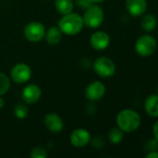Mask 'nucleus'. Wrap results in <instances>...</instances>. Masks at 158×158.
Listing matches in <instances>:
<instances>
[{"label": "nucleus", "instance_id": "2", "mask_svg": "<svg viewBox=\"0 0 158 158\" xmlns=\"http://www.w3.org/2000/svg\"><path fill=\"white\" fill-rule=\"evenodd\" d=\"M84 26L83 18L77 13H69L64 15L59 21V27L61 32L67 35H74L81 31Z\"/></svg>", "mask_w": 158, "mask_h": 158}, {"label": "nucleus", "instance_id": "26", "mask_svg": "<svg viewBox=\"0 0 158 158\" xmlns=\"http://www.w3.org/2000/svg\"><path fill=\"white\" fill-rule=\"evenodd\" d=\"M156 90H157V94H158V86H157V89H156Z\"/></svg>", "mask_w": 158, "mask_h": 158}, {"label": "nucleus", "instance_id": "21", "mask_svg": "<svg viewBox=\"0 0 158 158\" xmlns=\"http://www.w3.org/2000/svg\"><path fill=\"white\" fill-rule=\"evenodd\" d=\"M30 156L32 158H46L47 156V154L46 150L42 147H35L32 150Z\"/></svg>", "mask_w": 158, "mask_h": 158}, {"label": "nucleus", "instance_id": "14", "mask_svg": "<svg viewBox=\"0 0 158 158\" xmlns=\"http://www.w3.org/2000/svg\"><path fill=\"white\" fill-rule=\"evenodd\" d=\"M144 109L148 116L158 118V94L149 95L144 102Z\"/></svg>", "mask_w": 158, "mask_h": 158}, {"label": "nucleus", "instance_id": "20", "mask_svg": "<svg viewBox=\"0 0 158 158\" xmlns=\"http://www.w3.org/2000/svg\"><path fill=\"white\" fill-rule=\"evenodd\" d=\"M9 79L3 73H0V96L5 94L9 89Z\"/></svg>", "mask_w": 158, "mask_h": 158}, {"label": "nucleus", "instance_id": "7", "mask_svg": "<svg viewBox=\"0 0 158 158\" xmlns=\"http://www.w3.org/2000/svg\"><path fill=\"white\" fill-rule=\"evenodd\" d=\"M10 76L14 82L24 83L30 80V78L32 76V70L28 65L20 63L12 68Z\"/></svg>", "mask_w": 158, "mask_h": 158}, {"label": "nucleus", "instance_id": "24", "mask_svg": "<svg viewBox=\"0 0 158 158\" xmlns=\"http://www.w3.org/2000/svg\"><path fill=\"white\" fill-rule=\"evenodd\" d=\"M87 1H88L89 3H101V2H103L105 0H87Z\"/></svg>", "mask_w": 158, "mask_h": 158}, {"label": "nucleus", "instance_id": "17", "mask_svg": "<svg viewBox=\"0 0 158 158\" xmlns=\"http://www.w3.org/2000/svg\"><path fill=\"white\" fill-rule=\"evenodd\" d=\"M55 7L61 15H66L73 12L74 2L73 0H55Z\"/></svg>", "mask_w": 158, "mask_h": 158}, {"label": "nucleus", "instance_id": "22", "mask_svg": "<svg viewBox=\"0 0 158 158\" xmlns=\"http://www.w3.org/2000/svg\"><path fill=\"white\" fill-rule=\"evenodd\" d=\"M153 133L155 136V140L158 143V120L155 123V125L153 127Z\"/></svg>", "mask_w": 158, "mask_h": 158}, {"label": "nucleus", "instance_id": "10", "mask_svg": "<svg viewBox=\"0 0 158 158\" xmlns=\"http://www.w3.org/2000/svg\"><path fill=\"white\" fill-rule=\"evenodd\" d=\"M147 6V0H126L127 10L134 17L142 16L146 12Z\"/></svg>", "mask_w": 158, "mask_h": 158}, {"label": "nucleus", "instance_id": "9", "mask_svg": "<svg viewBox=\"0 0 158 158\" xmlns=\"http://www.w3.org/2000/svg\"><path fill=\"white\" fill-rule=\"evenodd\" d=\"M90 44L96 50H105L110 44V36L105 31H97L91 35Z\"/></svg>", "mask_w": 158, "mask_h": 158}, {"label": "nucleus", "instance_id": "4", "mask_svg": "<svg viewBox=\"0 0 158 158\" xmlns=\"http://www.w3.org/2000/svg\"><path fill=\"white\" fill-rule=\"evenodd\" d=\"M104 13L100 6L93 5L86 10L83 20L84 24L89 28H98L103 21Z\"/></svg>", "mask_w": 158, "mask_h": 158}, {"label": "nucleus", "instance_id": "1", "mask_svg": "<svg viewBox=\"0 0 158 158\" xmlns=\"http://www.w3.org/2000/svg\"><path fill=\"white\" fill-rule=\"evenodd\" d=\"M142 123L141 116L132 109H124L116 117V124L124 132H133L137 131Z\"/></svg>", "mask_w": 158, "mask_h": 158}, {"label": "nucleus", "instance_id": "23", "mask_svg": "<svg viewBox=\"0 0 158 158\" xmlns=\"http://www.w3.org/2000/svg\"><path fill=\"white\" fill-rule=\"evenodd\" d=\"M146 157L147 158H158V152L156 151H151L149 154L146 155Z\"/></svg>", "mask_w": 158, "mask_h": 158}, {"label": "nucleus", "instance_id": "6", "mask_svg": "<svg viewBox=\"0 0 158 158\" xmlns=\"http://www.w3.org/2000/svg\"><path fill=\"white\" fill-rule=\"evenodd\" d=\"M23 32L28 41L39 42L45 37L46 30H45L44 25L41 22L32 21L25 26Z\"/></svg>", "mask_w": 158, "mask_h": 158}, {"label": "nucleus", "instance_id": "5", "mask_svg": "<svg viewBox=\"0 0 158 158\" xmlns=\"http://www.w3.org/2000/svg\"><path fill=\"white\" fill-rule=\"evenodd\" d=\"M94 70L102 78H110L115 75L116 67L111 58L102 56L95 60Z\"/></svg>", "mask_w": 158, "mask_h": 158}, {"label": "nucleus", "instance_id": "3", "mask_svg": "<svg viewBox=\"0 0 158 158\" xmlns=\"http://www.w3.org/2000/svg\"><path fill=\"white\" fill-rule=\"evenodd\" d=\"M157 47V42L155 37L149 34L142 35L138 38L135 44V50L136 53L142 56L148 57L154 55Z\"/></svg>", "mask_w": 158, "mask_h": 158}, {"label": "nucleus", "instance_id": "25", "mask_svg": "<svg viewBox=\"0 0 158 158\" xmlns=\"http://www.w3.org/2000/svg\"><path fill=\"white\" fill-rule=\"evenodd\" d=\"M4 104H5V103H4V100L0 97V109L4 106Z\"/></svg>", "mask_w": 158, "mask_h": 158}, {"label": "nucleus", "instance_id": "8", "mask_svg": "<svg viewBox=\"0 0 158 158\" xmlns=\"http://www.w3.org/2000/svg\"><path fill=\"white\" fill-rule=\"evenodd\" d=\"M105 94V86L101 81H93L88 85L85 91L86 97L89 101H99Z\"/></svg>", "mask_w": 158, "mask_h": 158}, {"label": "nucleus", "instance_id": "12", "mask_svg": "<svg viewBox=\"0 0 158 158\" xmlns=\"http://www.w3.org/2000/svg\"><path fill=\"white\" fill-rule=\"evenodd\" d=\"M41 90L35 84L27 85L22 91V99L26 104H34L40 99Z\"/></svg>", "mask_w": 158, "mask_h": 158}, {"label": "nucleus", "instance_id": "15", "mask_svg": "<svg viewBox=\"0 0 158 158\" xmlns=\"http://www.w3.org/2000/svg\"><path fill=\"white\" fill-rule=\"evenodd\" d=\"M46 40L49 44H57L61 40V31L57 27H50L45 34Z\"/></svg>", "mask_w": 158, "mask_h": 158}, {"label": "nucleus", "instance_id": "13", "mask_svg": "<svg viewBox=\"0 0 158 158\" xmlns=\"http://www.w3.org/2000/svg\"><path fill=\"white\" fill-rule=\"evenodd\" d=\"M45 125L52 132H60L63 129V121L61 118L55 113L47 114L45 117Z\"/></svg>", "mask_w": 158, "mask_h": 158}, {"label": "nucleus", "instance_id": "18", "mask_svg": "<svg viewBox=\"0 0 158 158\" xmlns=\"http://www.w3.org/2000/svg\"><path fill=\"white\" fill-rule=\"evenodd\" d=\"M109 140L114 144H118L124 138V131L119 128H113L109 132Z\"/></svg>", "mask_w": 158, "mask_h": 158}, {"label": "nucleus", "instance_id": "11", "mask_svg": "<svg viewBox=\"0 0 158 158\" xmlns=\"http://www.w3.org/2000/svg\"><path fill=\"white\" fill-rule=\"evenodd\" d=\"M90 142V133L84 129H77L71 134V143L75 147H84Z\"/></svg>", "mask_w": 158, "mask_h": 158}, {"label": "nucleus", "instance_id": "19", "mask_svg": "<svg viewBox=\"0 0 158 158\" xmlns=\"http://www.w3.org/2000/svg\"><path fill=\"white\" fill-rule=\"evenodd\" d=\"M14 114L18 118H25L28 115V107L25 105L19 103L14 107Z\"/></svg>", "mask_w": 158, "mask_h": 158}, {"label": "nucleus", "instance_id": "16", "mask_svg": "<svg viewBox=\"0 0 158 158\" xmlns=\"http://www.w3.org/2000/svg\"><path fill=\"white\" fill-rule=\"evenodd\" d=\"M157 25V20H156V16L152 15V14H146L143 16L142 19V22H141V26H142V29L144 31H152L156 29Z\"/></svg>", "mask_w": 158, "mask_h": 158}]
</instances>
